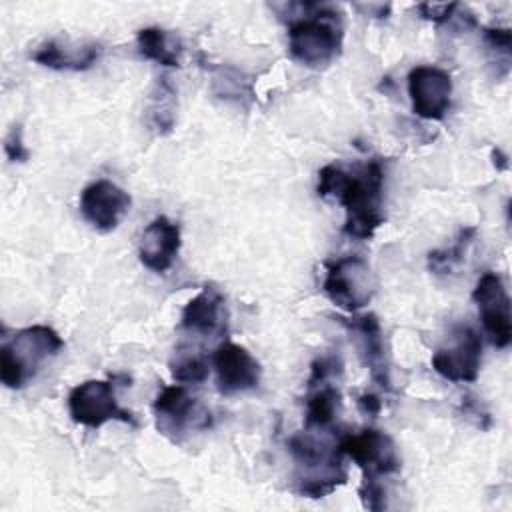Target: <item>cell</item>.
<instances>
[{"mask_svg": "<svg viewBox=\"0 0 512 512\" xmlns=\"http://www.w3.org/2000/svg\"><path fill=\"white\" fill-rule=\"evenodd\" d=\"M384 170L378 160H370L362 170L348 172L328 164L318 172V196L336 198L346 210L344 232L358 240L374 236L384 222L382 212Z\"/></svg>", "mask_w": 512, "mask_h": 512, "instance_id": "obj_1", "label": "cell"}, {"mask_svg": "<svg viewBox=\"0 0 512 512\" xmlns=\"http://www.w3.org/2000/svg\"><path fill=\"white\" fill-rule=\"evenodd\" d=\"M64 348V340L48 326L36 324L18 330L0 348V380L4 386L24 388Z\"/></svg>", "mask_w": 512, "mask_h": 512, "instance_id": "obj_2", "label": "cell"}, {"mask_svg": "<svg viewBox=\"0 0 512 512\" xmlns=\"http://www.w3.org/2000/svg\"><path fill=\"white\" fill-rule=\"evenodd\" d=\"M342 48V24L334 10L314 6V12L288 26V50L308 68L328 66Z\"/></svg>", "mask_w": 512, "mask_h": 512, "instance_id": "obj_3", "label": "cell"}, {"mask_svg": "<svg viewBox=\"0 0 512 512\" xmlns=\"http://www.w3.org/2000/svg\"><path fill=\"white\" fill-rule=\"evenodd\" d=\"M378 280L370 264L360 256H344L326 270L322 290L342 310L354 312L376 294Z\"/></svg>", "mask_w": 512, "mask_h": 512, "instance_id": "obj_4", "label": "cell"}, {"mask_svg": "<svg viewBox=\"0 0 512 512\" xmlns=\"http://www.w3.org/2000/svg\"><path fill=\"white\" fill-rule=\"evenodd\" d=\"M68 410L76 424L88 428H100L110 420L136 426L134 416L118 406L114 386L108 380H86L74 386L68 394Z\"/></svg>", "mask_w": 512, "mask_h": 512, "instance_id": "obj_5", "label": "cell"}, {"mask_svg": "<svg viewBox=\"0 0 512 512\" xmlns=\"http://www.w3.org/2000/svg\"><path fill=\"white\" fill-rule=\"evenodd\" d=\"M472 300L478 306L480 322L490 342L496 348H506L512 340V318L504 280L496 272H484L472 292Z\"/></svg>", "mask_w": 512, "mask_h": 512, "instance_id": "obj_6", "label": "cell"}, {"mask_svg": "<svg viewBox=\"0 0 512 512\" xmlns=\"http://www.w3.org/2000/svg\"><path fill=\"white\" fill-rule=\"evenodd\" d=\"M432 368L450 382H474L482 362V338L470 326H458L450 344L432 354Z\"/></svg>", "mask_w": 512, "mask_h": 512, "instance_id": "obj_7", "label": "cell"}, {"mask_svg": "<svg viewBox=\"0 0 512 512\" xmlns=\"http://www.w3.org/2000/svg\"><path fill=\"white\" fill-rule=\"evenodd\" d=\"M338 448L362 468L366 478L392 474L400 468V458L392 438L376 428H364L358 434L342 436Z\"/></svg>", "mask_w": 512, "mask_h": 512, "instance_id": "obj_8", "label": "cell"}, {"mask_svg": "<svg viewBox=\"0 0 512 512\" xmlns=\"http://www.w3.org/2000/svg\"><path fill=\"white\" fill-rule=\"evenodd\" d=\"M412 110L426 120H442L450 108L452 78L438 66H414L408 74Z\"/></svg>", "mask_w": 512, "mask_h": 512, "instance_id": "obj_9", "label": "cell"}, {"mask_svg": "<svg viewBox=\"0 0 512 512\" xmlns=\"http://www.w3.org/2000/svg\"><path fill=\"white\" fill-rule=\"evenodd\" d=\"M130 194L110 180L90 182L80 194V212L84 220L100 232L114 230L128 214Z\"/></svg>", "mask_w": 512, "mask_h": 512, "instance_id": "obj_10", "label": "cell"}, {"mask_svg": "<svg viewBox=\"0 0 512 512\" xmlns=\"http://www.w3.org/2000/svg\"><path fill=\"white\" fill-rule=\"evenodd\" d=\"M212 366L216 370L218 390L226 396L252 390L260 384V364L240 344L222 342L212 352Z\"/></svg>", "mask_w": 512, "mask_h": 512, "instance_id": "obj_11", "label": "cell"}, {"mask_svg": "<svg viewBox=\"0 0 512 512\" xmlns=\"http://www.w3.org/2000/svg\"><path fill=\"white\" fill-rule=\"evenodd\" d=\"M152 408L156 414V428L172 440L196 424L198 418H206V414H200L196 398L182 384L164 386L156 394Z\"/></svg>", "mask_w": 512, "mask_h": 512, "instance_id": "obj_12", "label": "cell"}, {"mask_svg": "<svg viewBox=\"0 0 512 512\" xmlns=\"http://www.w3.org/2000/svg\"><path fill=\"white\" fill-rule=\"evenodd\" d=\"M180 250V226L166 216H156L142 230L138 244L140 262L152 272H166Z\"/></svg>", "mask_w": 512, "mask_h": 512, "instance_id": "obj_13", "label": "cell"}, {"mask_svg": "<svg viewBox=\"0 0 512 512\" xmlns=\"http://www.w3.org/2000/svg\"><path fill=\"white\" fill-rule=\"evenodd\" d=\"M102 48L96 42L48 40L32 54V60L54 70H88L100 58Z\"/></svg>", "mask_w": 512, "mask_h": 512, "instance_id": "obj_14", "label": "cell"}, {"mask_svg": "<svg viewBox=\"0 0 512 512\" xmlns=\"http://www.w3.org/2000/svg\"><path fill=\"white\" fill-rule=\"evenodd\" d=\"M224 324V296L214 286L194 296L182 310L180 326L196 334H212Z\"/></svg>", "mask_w": 512, "mask_h": 512, "instance_id": "obj_15", "label": "cell"}, {"mask_svg": "<svg viewBox=\"0 0 512 512\" xmlns=\"http://www.w3.org/2000/svg\"><path fill=\"white\" fill-rule=\"evenodd\" d=\"M138 42V52L146 60H154L162 66H182V40L178 38L176 32L164 30L158 26L142 28L136 36Z\"/></svg>", "mask_w": 512, "mask_h": 512, "instance_id": "obj_16", "label": "cell"}, {"mask_svg": "<svg viewBox=\"0 0 512 512\" xmlns=\"http://www.w3.org/2000/svg\"><path fill=\"white\" fill-rule=\"evenodd\" d=\"M352 328L360 334L362 338V352L366 354V362L370 366L372 378L380 382V386L390 388L386 368H384V344H382V332L380 324L374 314H366L358 318Z\"/></svg>", "mask_w": 512, "mask_h": 512, "instance_id": "obj_17", "label": "cell"}, {"mask_svg": "<svg viewBox=\"0 0 512 512\" xmlns=\"http://www.w3.org/2000/svg\"><path fill=\"white\" fill-rule=\"evenodd\" d=\"M338 410H340V392L328 384L320 386L306 400V416H304L306 430H320L330 426Z\"/></svg>", "mask_w": 512, "mask_h": 512, "instance_id": "obj_18", "label": "cell"}, {"mask_svg": "<svg viewBox=\"0 0 512 512\" xmlns=\"http://www.w3.org/2000/svg\"><path fill=\"white\" fill-rule=\"evenodd\" d=\"M474 234H476V228H472V226H470V228H462L460 234H458V238L454 240V244H452L450 248L430 252V254H428V266H430V270L436 272V274H446V272H450V270L462 260L464 250H466V246L470 244V240L474 238Z\"/></svg>", "mask_w": 512, "mask_h": 512, "instance_id": "obj_19", "label": "cell"}, {"mask_svg": "<svg viewBox=\"0 0 512 512\" xmlns=\"http://www.w3.org/2000/svg\"><path fill=\"white\" fill-rule=\"evenodd\" d=\"M170 372L176 382L182 384H198L208 378V362L202 354L178 352L170 362Z\"/></svg>", "mask_w": 512, "mask_h": 512, "instance_id": "obj_20", "label": "cell"}, {"mask_svg": "<svg viewBox=\"0 0 512 512\" xmlns=\"http://www.w3.org/2000/svg\"><path fill=\"white\" fill-rule=\"evenodd\" d=\"M360 498H362L364 506L370 508V510H382L386 506L384 488L380 486V482L376 478H366L364 476L362 486H360Z\"/></svg>", "mask_w": 512, "mask_h": 512, "instance_id": "obj_21", "label": "cell"}, {"mask_svg": "<svg viewBox=\"0 0 512 512\" xmlns=\"http://www.w3.org/2000/svg\"><path fill=\"white\" fill-rule=\"evenodd\" d=\"M456 8H458L456 2H450V4H436V2L418 4L420 14H422L426 20H432V22H444L446 18L452 16V12H454Z\"/></svg>", "mask_w": 512, "mask_h": 512, "instance_id": "obj_22", "label": "cell"}, {"mask_svg": "<svg viewBox=\"0 0 512 512\" xmlns=\"http://www.w3.org/2000/svg\"><path fill=\"white\" fill-rule=\"evenodd\" d=\"M4 148H6V154H8V158H10L12 162H24V160L28 158V150H26L24 144H22L20 126H14V128L10 130V134L6 136Z\"/></svg>", "mask_w": 512, "mask_h": 512, "instance_id": "obj_23", "label": "cell"}, {"mask_svg": "<svg viewBox=\"0 0 512 512\" xmlns=\"http://www.w3.org/2000/svg\"><path fill=\"white\" fill-rule=\"evenodd\" d=\"M484 38H486V42L492 48L502 50L506 56L510 54V46H512V32H510V28H486L484 30Z\"/></svg>", "mask_w": 512, "mask_h": 512, "instance_id": "obj_24", "label": "cell"}, {"mask_svg": "<svg viewBox=\"0 0 512 512\" xmlns=\"http://www.w3.org/2000/svg\"><path fill=\"white\" fill-rule=\"evenodd\" d=\"M336 372V360L334 358H328V356H322L318 358L314 364H312V374H310V380H308V386H316V384H322L330 374Z\"/></svg>", "mask_w": 512, "mask_h": 512, "instance_id": "obj_25", "label": "cell"}, {"mask_svg": "<svg viewBox=\"0 0 512 512\" xmlns=\"http://www.w3.org/2000/svg\"><path fill=\"white\" fill-rule=\"evenodd\" d=\"M380 400H378V396H374V394H362L360 398H358V408L364 412V414H368V416H376L378 412H380Z\"/></svg>", "mask_w": 512, "mask_h": 512, "instance_id": "obj_26", "label": "cell"}]
</instances>
